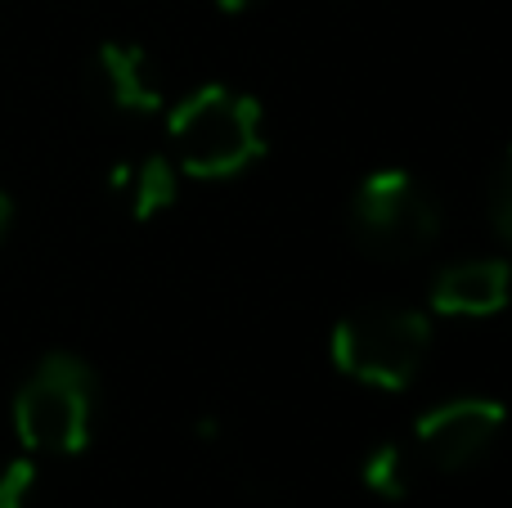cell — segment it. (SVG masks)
Listing matches in <instances>:
<instances>
[{
	"label": "cell",
	"mask_w": 512,
	"mask_h": 508,
	"mask_svg": "<svg viewBox=\"0 0 512 508\" xmlns=\"http://www.w3.org/2000/svg\"><path fill=\"white\" fill-rule=\"evenodd\" d=\"M427 351H432V320L414 306H360L328 333V356L337 374L378 392H405L423 374Z\"/></svg>",
	"instance_id": "cell-3"
},
{
	"label": "cell",
	"mask_w": 512,
	"mask_h": 508,
	"mask_svg": "<svg viewBox=\"0 0 512 508\" xmlns=\"http://www.w3.org/2000/svg\"><path fill=\"white\" fill-rule=\"evenodd\" d=\"M9 230H14V198H9V189L0 185V243L9 239Z\"/></svg>",
	"instance_id": "cell-12"
},
{
	"label": "cell",
	"mask_w": 512,
	"mask_h": 508,
	"mask_svg": "<svg viewBox=\"0 0 512 508\" xmlns=\"http://www.w3.org/2000/svg\"><path fill=\"white\" fill-rule=\"evenodd\" d=\"M99 378L72 351H50L14 392V437L32 459H72L95 437Z\"/></svg>",
	"instance_id": "cell-2"
},
{
	"label": "cell",
	"mask_w": 512,
	"mask_h": 508,
	"mask_svg": "<svg viewBox=\"0 0 512 508\" xmlns=\"http://www.w3.org/2000/svg\"><path fill=\"white\" fill-rule=\"evenodd\" d=\"M490 221H495L499 239L512 248V144L495 162V176H490Z\"/></svg>",
	"instance_id": "cell-11"
},
{
	"label": "cell",
	"mask_w": 512,
	"mask_h": 508,
	"mask_svg": "<svg viewBox=\"0 0 512 508\" xmlns=\"http://www.w3.org/2000/svg\"><path fill=\"white\" fill-rule=\"evenodd\" d=\"M427 302H432L436 315H454V320L499 315L512 302V266L504 257L450 261V266L436 270Z\"/></svg>",
	"instance_id": "cell-6"
},
{
	"label": "cell",
	"mask_w": 512,
	"mask_h": 508,
	"mask_svg": "<svg viewBox=\"0 0 512 508\" xmlns=\"http://www.w3.org/2000/svg\"><path fill=\"white\" fill-rule=\"evenodd\" d=\"M90 81H95L99 99H104L113 113H158L162 108V86L153 77L149 50L135 41H104L90 59Z\"/></svg>",
	"instance_id": "cell-7"
},
{
	"label": "cell",
	"mask_w": 512,
	"mask_h": 508,
	"mask_svg": "<svg viewBox=\"0 0 512 508\" xmlns=\"http://www.w3.org/2000/svg\"><path fill=\"white\" fill-rule=\"evenodd\" d=\"M113 189L126 194L135 221H153V216H162L167 207H176L180 167L171 158H162V153H153V158H144V162H122V167H113Z\"/></svg>",
	"instance_id": "cell-8"
},
{
	"label": "cell",
	"mask_w": 512,
	"mask_h": 508,
	"mask_svg": "<svg viewBox=\"0 0 512 508\" xmlns=\"http://www.w3.org/2000/svg\"><path fill=\"white\" fill-rule=\"evenodd\" d=\"M508 428V410L495 396H454L414 419V446L441 473H468L495 450Z\"/></svg>",
	"instance_id": "cell-5"
},
{
	"label": "cell",
	"mask_w": 512,
	"mask_h": 508,
	"mask_svg": "<svg viewBox=\"0 0 512 508\" xmlns=\"http://www.w3.org/2000/svg\"><path fill=\"white\" fill-rule=\"evenodd\" d=\"M36 482H41V468L32 455H18L0 468V508H32L36 500Z\"/></svg>",
	"instance_id": "cell-10"
},
{
	"label": "cell",
	"mask_w": 512,
	"mask_h": 508,
	"mask_svg": "<svg viewBox=\"0 0 512 508\" xmlns=\"http://www.w3.org/2000/svg\"><path fill=\"white\" fill-rule=\"evenodd\" d=\"M252 5H261V0H216V9H225V14H248Z\"/></svg>",
	"instance_id": "cell-13"
},
{
	"label": "cell",
	"mask_w": 512,
	"mask_h": 508,
	"mask_svg": "<svg viewBox=\"0 0 512 508\" xmlns=\"http://www.w3.org/2000/svg\"><path fill=\"white\" fill-rule=\"evenodd\" d=\"M360 482H364V491L378 495V500H405V495L414 491V459H409V446H400V441H378L360 464Z\"/></svg>",
	"instance_id": "cell-9"
},
{
	"label": "cell",
	"mask_w": 512,
	"mask_h": 508,
	"mask_svg": "<svg viewBox=\"0 0 512 508\" xmlns=\"http://www.w3.org/2000/svg\"><path fill=\"white\" fill-rule=\"evenodd\" d=\"M171 162L194 180H234L265 158V113L248 90L198 86L167 117Z\"/></svg>",
	"instance_id": "cell-1"
},
{
	"label": "cell",
	"mask_w": 512,
	"mask_h": 508,
	"mask_svg": "<svg viewBox=\"0 0 512 508\" xmlns=\"http://www.w3.org/2000/svg\"><path fill=\"white\" fill-rule=\"evenodd\" d=\"M346 225L360 252L378 261H414L441 239V207L432 189L405 167H382L355 185Z\"/></svg>",
	"instance_id": "cell-4"
}]
</instances>
